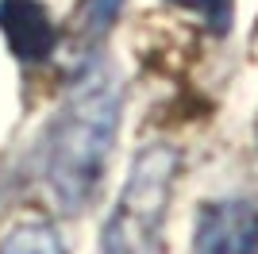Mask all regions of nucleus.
Here are the masks:
<instances>
[{
  "label": "nucleus",
  "mask_w": 258,
  "mask_h": 254,
  "mask_svg": "<svg viewBox=\"0 0 258 254\" xmlns=\"http://www.w3.org/2000/svg\"><path fill=\"white\" fill-rule=\"evenodd\" d=\"M0 31L20 62H43L54 54V23L39 0H0Z\"/></svg>",
  "instance_id": "nucleus-4"
},
{
  "label": "nucleus",
  "mask_w": 258,
  "mask_h": 254,
  "mask_svg": "<svg viewBox=\"0 0 258 254\" xmlns=\"http://www.w3.org/2000/svg\"><path fill=\"white\" fill-rule=\"evenodd\" d=\"M173 173H177V154L170 147H151L135 158L131 177L119 193V204L104 227L108 254H139L154 239L166 216Z\"/></svg>",
  "instance_id": "nucleus-2"
},
{
  "label": "nucleus",
  "mask_w": 258,
  "mask_h": 254,
  "mask_svg": "<svg viewBox=\"0 0 258 254\" xmlns=\"http://www.w3.org/2000/svg\"><path fill=\"white\" fill-rule=\"evenodd\" d=\"M119 104H123V89L112 70L85 74V81L66 96L43 158L46 193L62 212H81L97 197L116 143Z\"/></svg>",
  "instance_id": "nucleus-1"
},
{
  "label": "nucleus",
  "mask_w": 258,
  "mask_h": 254,
  "mask_svg": "<svg viewBox=\"0 0 258 254\" xmlns=\"http://www.w3.org/2000/svg\"><path fill=\"white\" fill-rule=\"evenodd\" d=\"M173 4H181V8L197 12V16H205L216 31H224L227 20H231V0H173Z\"/></svg>",
  "instance_id": "nucleus-6"
},
{
  "label": "nucleus",
  "mask_w": 258,
  "mask_h": 254,
  "mask_svg": "<svg viewBox=\"0 0 258 254\" xmlns=\"http://www.w3.org/2000/svg\"><path fill=\"white\" fill-rule=\"evenodd\" d=\"M193 254H258V204L212 201L197 216Z\"/></svg>",
  "instance_id": "nucleus-3"
},
{
  "label": "nucleus",
  "mask_w": 258,
  "mask_h": 254,
  "mask_svg": "<svg viewBox=\"0 0 258 254\" xmlns=\"http://www.w3.org/2000/svg\"><path fill=\"white\" fill-rule=\"evenodd\" d=\"M0 254H62V243H58L50 223L23 220L0 239Z\"/></svg>",
  "instance_id": "nucleus-5"
}]
</instances>
